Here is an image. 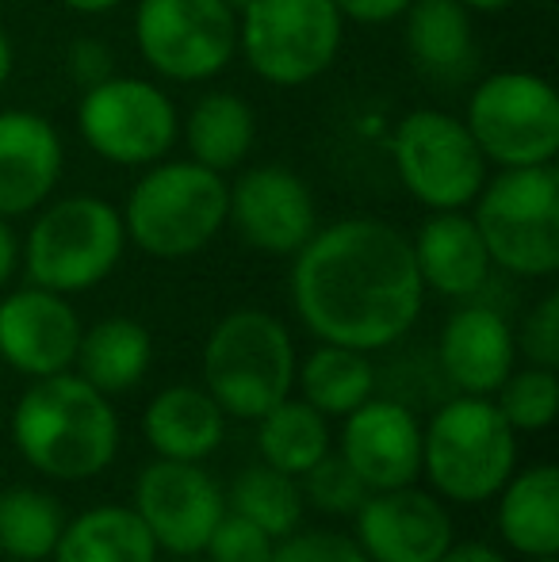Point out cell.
<instances>
[{"label": "cell", "instance_id": "8fae6325", "mask_svg": "<svg viewBox=\"0 0 559 562\" xmlns=\"http://www.w3.org/2000/svg\"><path fill=\"white\" fill-rule=\"evenodd\" d=\"M135 43L157 77L200 85L238 54V12L231 0H138Z\"/></svg>", "mask_w": 559, "mask_h": 562}, {"label": "cell", "instance_id": "603a6c76", "mask_svg": "<svg viewBox=\"0 0 559 562\" xmlns=\"http://www.w3.org/2000/svg\"><path fill=\"white\" fill-rule=\"evenodd\" d=\"M499 532L517 555H559V471L556 463H537L510 474L499 490Z\"/></svg>", "mask_w": 559, "mask_h": 562}, {"label": "cell", "instance_id": "ac0fdd59", "mask_svg": "<svg viewBox=\"0 0 559 562\" xmlns=\"http://www.w3.org/2000/svg\"><path fill=\"white\" fill-rule=\"evenodd\" d=\"M66 169L58 126L27 108L0 112V218L35 215Z\"/></svg>", "mask_w": 559, "mask_h": 562}, {"label": "cell", "instance_id": "52a82bcc", "mask_svg": "<svg viewBox=\"0 0 559 562\" xmlns=\"http://www.w3.org/2000/svg\"><path fill=\"white\" fill-rule=\"evenodd\" d=\"M20 245V265L35 288L77 295L115 272L127 249V229L120 207L77 192L54 203L46 200Z\"/></svg>", "mask_w": 559, "mask_h": 562}, {"label": "cell", "instance_id": "b9f144b4", "mask_svg": "<svg viewBox=\"0 0 559 562\" xmlns=\"http://www.w3.org/2000/svg\"><path fill=\"white\" fill-rule=\"evenodd\" d=\"M468 12H506V8H514L517 0H460Z\"/></svg>", "mask_w": 559, "mask_h": 562}, {"label": "cell", "instance_id": "484cf974", "mask_svg": "<svg viewBox=\"0 0 559 562\" xmlns=\"http://www.w3.org/2000/svg\"><path fill=\"white\" fill-rule=\"evenodd\" d=\"M54 562H157V543L127 505H97L74 517L54 543Z\"/></svg>", "mask_w": 559, "mask_h": 562}, {"label": "cell", "instance_id": "44dd1931", "mask_svg": "<svg viewBox=\"0 0 559 562\" xmlns=\"http://www.w3.org/2000/svg\"><path fill=\"white\" fill-rule=\"evenodd\" d=\"M142 437L157 459L203 463L226 437V414L203 386H165L142 414Z\"/></svg>", "mask_w": 559, "mask_h": 562}, {"label": "cell", "instance_id": "60d3db41", "mask_svg": "<svg viewBox=\"0 0 559 562\" xmlns=\"http://www.w3.org/2000/svg\"><path fill=\"white\" fill-rule=\"evenodd\" d=\"M15 69V50H12V38L4 35V27H0V89L8 85V77H12Z\"/></svg>", "mask_w": 559, "mask_h": 562}, {"label": "cell", "instance_id": "e0dca14e", "mask_svg": "<svg viewBox=\"0 0 559 562\" xmlns=\"http://www.w3.org/2000/svg\"><path fill=\"white\" fill-rule=\"evenodd\" d=\"M342 459L368 490L411 486L422 474V425L403 402L368 398L342 425Z\"/></svg>", "mask_w": 559, "mask_h": 562}, {"label": "cell", "instance_id": "4fadbf2b", "mask_svg": "<svg viewBox=\"0 0 559 562\" xmlns=\"http://www.w3.org/2000/svg\"><path fill=\"white\" fill-rule=\"evenodd\" d=\"M135 513L149 528L157 551L177 559L203 555L211 532L223 520V490L200 463L185 459H154L138 474Z\"/></svg>", "mask_w": 559, "mask_h": 562}, {"label": "cell", "instance_id": "9c48e42d", "mask_svg": "<svg viewBox=\"0 0 559 562\" xmlns=\"http://www.w3.org/2000/svg\"><path fill=\"white\" fill-rule=\"evenodd\" d=\"M463 126L494 169L552 165L559 154V97L529 69H499L471 89Z\"/></svg>", "mask_w": 559, "mask_h": 562}, {"label": "cell", "instance_id": "3957f363", "mask_svg": "<svg viewBox=\"0 0 559 562\" xmlns=\"http://www.w3.org/2000/svg\"><path fill=\"white\" fill-rule=\"evenodd\" d=\"M120 215L127 241H135L146 257H195L226 226V177L192 157H161L146 165Z\"/></svg>", "mask_w": 559, "mask_h": 562}, {"label": "cell", "instance_id": "d6a6232c", "mask_svg": "<svg viewBox=\"0 0 559 562\" xmlns=\"http://www.w3.org/2000/svg\"><path fill=\"white\" fill-rule=\"evenodd\" d=\"M272 548H277V540L269 532H261L254 520L226 509L203 555H208V562H272Z\"/></svg>", "mask_w": 559, "mask_h": 562}, {"label": "cell", "instance_id": "7a4b0ae2", "mask_svg": "<svg viewBox=\"0 0 559 562\" xmlns=\"http://www.w3.org/2000/svg\"><path fill=\"white\" fill-rule=\"evenodd\" d=\"M12 440L31 471L58 482H85L112 467L120 451V417L108 394L69 368L35 379L20 394Z\"/></svg>", "mask_w": 559, "mask_h": 562}, {"label": "cell", "instance_id": "277c9868", "mask_svg": "<svg viewBox=\"0 0 559 562\" xmlns=\"http://www.w3.org/2000/svg\"><path fill=\"white\" fill-rule=\"evenodd\" d=\"M517 467V432L483 394L448 398L422 429V474L437 497L491 502Z\"/></svg>", "mask_w": 559, "mask_h": 562}, {"label": "cell", "instance_id": "d6986e66", "mask_svg": "<svg viewBox=\"0 0 559 562\" xmlns=\"http://www.w3.org/2000/svg\"><path fill=\"white\" fill-rule=\"evenodd\" d=\"M437 360L445 379L460 394H483L491 398L506 375L514 371L517 340L510 322L494 306L471 303L445 322L437 340Z\"/></svg>", "mask_w": 559, "mask_h": 562}, {"label": "cell", "instance_id": "836d02e7", "mask_svg": "<svg viewBox=\"0 0 559 562\" xmlns=\"http://www.w3.org/2000/svg\"><path fill=\"white\" fill-rule=\"evenodd\" d=\"M272 562H368L360 551V543L345 532H326V528H314V532H288L272 548Z\"/></svg>", "mask_w": 559, "mask_h": 562}, {"label": "cell", "instance_id": "d4e9b609", "mask_svg": "<svg viewBox=\"0 0 559 562\" xmlns=\"http://www.w3.org/2000/svg\"><path fill=\"white\" fill-rule=\"evenodd\" d=\"M149 360H154V337L135 318H100L97 326L81 329V345H77V375L100 394L115 398L127 394L146 379Z\"/></svg>", "mask_w": 559, "mask_h": 562}, {"label": "cell", "instance_id": "5bb4252c", "mask_svg": "<svg viewBox=\"0 0 559 562\" xmlns=\"http://www.w3.org/2000/svg\"><path fill=\"white\" fill-rule=\"evenodd\" d=\"M226 223L265 257H295L318 229V203L295 169L254 165L226 184Z\"/></svg>", "mask_w": 559, "mask_h": 562}, {"label": "cell", "instance_id": "2e32d148", "mask_svg": "<svg viewBox=\"0 0 559 562\" xmlns=\"http://www.w3.org/2000/svg\"><path fill=\"white\" fill-rule=\"evenodd\" d=\"M81 329L77 311L58 291L31 283L0 299V360L27 379L74 368Z\"/></svg>", "mask_w": 559, "mask_h": 562}, {"label": "cell", "instance_id": "8992f818", "mask_svg": "<svg viewBox=\"0 0 559 562\" xmlns=\"http://www.w3.org/2000/svg\"><path fill=\"white\" fill-rule=\"evenodd\" d=\"M471 223L491 265L522 280L559 272V172L556 165L499 169L471 200Z\"/></svg>", "mask_w": 559, "mask_h": 562}, {"label": "cell", "instance_id": "7402d4cb", "mask_svg": "<svg viewBox=\"0 0 559 562\" xmlns=\"http://www.w3.org/2000/svg\"><path fill=\"white\" fill-rule=\"evenodd\" d=\"M460 0H414L403 20V43L429 81L452 85L476 69V23Z\"/></svg>", "mask_w": 559, "mask_h": 562}, {"label": "cell", "instance_id": "f35d334b", "mask_svg": "<svg viewBox=\"0 0 559 562\" xmlns=\"http://www.w3.org/2000/svg\"><path fill=\"white\" fill-rule=\"evenodd\" d=\"M437 562H506V555H502L499 548H491V543H479V540H463L445 551Z\"/></svg>", "mask_w": 559, "mask_h": 562}, {"label": "cell", "instance_id": "6da1fadb", "mask_svg": "<svg viewBox=\"0 0 559 562\" xmlns=\"http://www.w3.org/2000/svg\"><path fill=\"white\" fill-rule=\"evenodd\" d=\"M291 265V303L326 345L380 352L414 329L425 303L411 237L372 215L318 226Z\"/></svg>", "mask_w": 559, "mask_h": 562}, {"label": "cell", "instance_id": "e575fe53", "mask_svg": "<svg viewBox=\"0 0 559 562\" xmlns=\"http://www.w3.org/2000/svg\"><path fill=\"white\" fill-rule=\"evenodd\" d=\"M517 340V352L529 356L533 368H559V295H545L537 306L529 311Z\"/></svg>", "mask_w": 559, "mask_h": 562}, {"label": "cell", "instance_id": "ab89813d", "mask_svg": "<svg viewBox=\"0 0 559 562\" xmlns=\"http://www.w3.org/2000/svg\"><path fill=\"white\" fill-rule=\"evenodd\" d=\"M58 4L77 15H108V12H115L123 0H58Z\"/></svg>", "mask_w": 559, "mask_h": 562}, {"label": "cell", "instance_id": "8d00e7d4", "mask_svg": "<svg viewBox=\"0 0 559 562\" xmlns=\"http://www.w3.org/2000/svg\"><path fill=\"white\" fill-rule=\"evenodd\" d=\"M411 4L414 0H334L342 20H353V23H391Z\"/></svg>", "mask_w": 559, "mask_h": 562}, {"label": "cell", "instance_id": "f1b7e54d", "mask_svg": "<svg viewBox=\"0 0 559 562\" xmlns=\"http://www.w3.org/2000/svg\"><path fill=\"white\" fill-rule=\"evenodd\" d=\"M66 517L58 497L35 486L0 490V555L15 562H43L54 555Z\"/></svg>", "mask_w": 559, "mask_h": 562}, {"label": "cell", "instance_id": "5b68a950", "mask_svg": "<svg viewBox=\"0 0 559 562\" xmlns=\"http://www.w3.org/2000/svg\"><path fill=\"white\" fill-rule=\"evenodd\" d=\"M295 386V345L269 311L242 306L215 322L203 345V391L226 417L257 422Z\"/></svg>", "mask_w": 559, "mask_h": 562}, {"label": "cell", "instance_id": "ffe728a7", "mask_svg": "<svg viewBox=\"0 0 559 562\" xmlns=\"http://www.w3.org/2000/svg\"><path fill=\"white\" fill-rule=\"evenodd\" d=\"M414 265H418L422 288L445 299H471L491 280V252L463 211H429V218L411 237Z\"/></svg>", "mask_w": 559, "mask_h": 562}, {"label": "cell", "instance_id": "30bf717a", "mask_svg": "<svg viewBox=\"0 0 559 562\" xmlns=\"http://www.w3.org/2000/svg\"><path fill=\"white\" fill-rule=\"evenodd\" d=\"M388 149L403 188L425 211L471 207L491 169L463 119L437 108L406 112L391 131Z\"/></svg>", "mask_w": 559, "mask_h": 562}, {"label": "cell", "instance_id": "d590c367", "mask_svg": "<svg viewBox=\"0 0 559 562\" xmlns=\"http://www.w3.org/2000/svg\"><path fill=\"white\" fill-rule=\"evenodd\" d=\"M66 61H69V74H74V81L81 85V89H89V85H97L115 74L112 50H108L100 38H77V43L69 46Z\"/></svg>", "mask_w": 559, "mask_h": 562}, {"label": "cell", "instance_id": "ee69618b", "mask_svg": "<svg viewBox=\"0 0 559 562\" xmlns=\"http://www.w3.org/2000/svg\"><path fill=\"white\" fill-rule=\"evenodd\" d=\"M231 4H234V12H238V4H242V0H231Z\"/></svg>", "mask_w": 559, "mask_h": 562}, {"label": "cell", "instance_id": "7c38bea8", "mask_svg": "<svg viewBox=\"0 0 559 562\" xmlns=\"http://www.w3.org/2000/svg\"><path fill=\"white\" fill-rule=\"evenodd\" d=\"M77 131L108 165L146 169L169 157L172 142L180 138V115L161 85L112 74L85 89L77 104Z\"/></svg>", "mask_w": 559, "mask_h": 562}, {"label": "cell", "instance_id": "7bdbcfd3", "mask_svg": "<svg viewBox=\"0 0 559 562\" xmlns=\"http://www.w3.org/2000/svg\"><path fill=\"white\" fill-rule=\"evenodd\" d=\"M529 562H559V555H545V559H529Z\"/></svg>", "mask_w": 559, "mask_h": 562}, {"label": "cell", "instance_id": "83f0119b", "mask_svg": "<svg viewBox=\"0 0 559 562\" xmlns=\"http://www.w3.org/2000/svg\"><path fill=\"white\" fill-rule=\"evenodd\" d=\"M257 448L269 467L299 479L329 451V425L303 398H283L257 417Z\"/></svg>", "mask_w": 559, "mask_h": 562}, {"label": "cell", "instance_id": "74e56055", "mask_svg": "<svg viewBox=\"0 0 559 562\" xmlns=\"http://www.w3.org/2000/svg\"><path fill=\"white\" fill-rule=\"evenodd\" d=\"M20 237H15L12 229V218H0V288H8V280L15 276V268H20Z\"/></svg>", "mask_w": 559, "mask_h": 562}, {"label": "cell", "instance_id": "4dcf8cb0", "mask_svg": "<svg viewBox=\"0 0 559 562\" xmlns=\"http://www.w3.org/2000/svg\"><path fill=\"white\" fill-rule=\"evenodd\" d=\"M499 414L510 422L514 432H545L556 422V402H559V379L552 368H525L510 371L506 383L499 386Z\"/></svg>", "mask_w": 559, "mask_h": 562}, {"label": "cell", "instance_id": "cb8c5ba5", "mask_svg": "<svg viewBox=\"0 0 559 562\" xmlns=\"http://www.w3.org/2000/svg\"><path fill=\"white\" fill-rule=\"evenodd\" d=\"M180 134H185L188 157L215 172H234L246 165L257 142V115L246 97L226 89H211L188 108L180 119Z\"/></svg>", "mask_w": 559, "mask_h": 562}, {"label": "cell", "instance_id": "9a60e30c", "mask_svg": "<svg viewBox=\"0 0 559 562\" xmlns=\"http://www.w3.org/2000/svg\"><path fill=\"white\" fill-rule=\"evenodd\" d=\"M360 551L368 562H437L452 548L456 528L440 497L411 486L372 490L357 513Z\"/></svg>", "mask_w": 559, "mask_h": 562}, {"label": "cell", "instance_id": "ba28073f", "mask_svg": "<svg viewBox=\"0 0 559 562\" xmlns=\"http://www.w3.org/2000/svg\"><path fill=\"white\" fill-rule=\"evenodd\" d=\"M345 20L334 0H242L238 54L265 85L299 89L337 61Z\"/></svg>", "mask_w": 559, "mask_h": 562}, {"label": "cell", "instance_id": "1f68e13d", "mask_svg": "<svg viewBox=\"0 0 559 562\" xmlns=\"http://www.w3.org/2000/svg\"><path fill=\"white\" fill-rule=\"evenodd\" d=\"M299 490H303V502H311L314 509L329 513V517H353V513L365 505V497L372 490L360 482V474L345 463L342 456H322L311 471L299 474Z\"/></svg>", "mask_w": 559, "mask_h": 562}, {"label": "cell", "instance_id": "f546056e", "mask_svg": "<svg viewBox=\"0 0 559 562\" xmlns=\"http://www.w3.org/2000/svg\"><path fill=\"white\" fill-rule=\"evenodd\" d=\"M303 490L295 474H283L277 467H246L231 486V513L254 520L272 540L295 532L303 520Z\"/></svg>", "mask_w": 559, "mask_h": 562}, {"label": "cell", "instance_id": "4316f807", "mask_svg": "<svg viewBox=\"0 0 559 562\" xmlns=\"http://www.w3.org/2000/svg\"><path fill=\"white\" fill-rule=\"evenodd\" d=\"M295 386L322 417H345L376 394V368L368 352L322 340L303 363H295Z\"/></svg>", "mask_w": 559, "mask_h": 562}]
</instances>
